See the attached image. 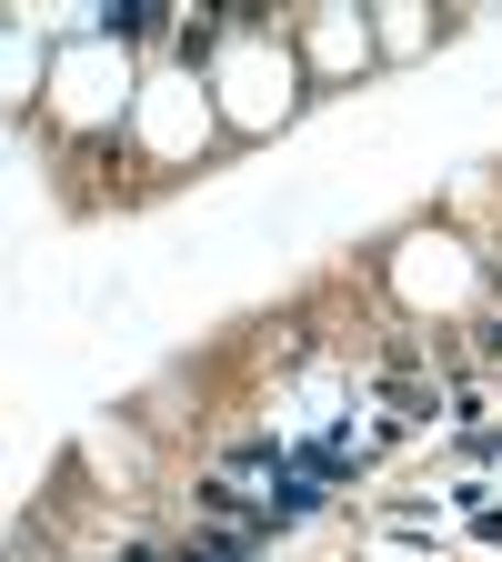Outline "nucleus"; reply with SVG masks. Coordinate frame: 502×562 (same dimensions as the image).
<instances>
[{
	"label": "nucleus",
	"instance_id": "1",
	"mask_svg": "<svg viewBox=\"0 0 502 562\" xmlns=\"http://www.w3.org/2000/svg\"><path fill=\"white\" fill-rule=\"evenodd\" d=\"M171 562H252V542H242V532H201V542H181Z\"/></svg>",
	"mask_w": 502,
	"mask_h": 562
}]
</instances>
